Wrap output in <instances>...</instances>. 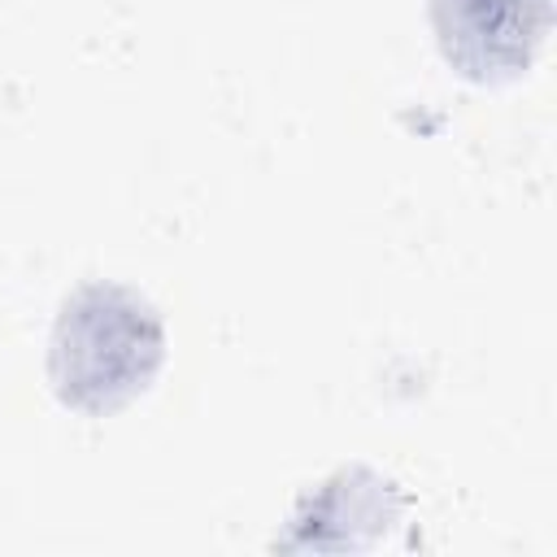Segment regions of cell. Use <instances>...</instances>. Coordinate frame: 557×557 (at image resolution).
Segmentation results:
<instances>
[{
    "instance_id": "cell-2",
    "label": "cell",
    "mask_w": 557,
    "mask_h": 557,
    "mask_svg": "<svg viewBox=\"0 0 557 557\" xmlns=\"http://www.w3.org/2000/svg\"><path fill=\"white\" fill-rule=\"evenodd\" d=\"M548 26L553 0H431L440 57L470 83L527 74Z\"/></svg>"
},
{
    "instance_id": "cell-1",
    "label": "cell",
    "mask_w": 557,
    "mask_h": 557,
    "mask_svg": "<svg viewBox=\"0 0 557 557\" xmlns=\"http://www.w3.org/2000/svg\"><path fill=\"white\" fill-rule=\"evenodd\" d=\"M165 361V322L157 305L126 283H78L48 335V383L78 413L131 405Z\"/></svg>"
}]
</instances>
